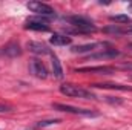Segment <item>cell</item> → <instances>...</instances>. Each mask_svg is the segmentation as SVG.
<instances>
[{
	"instance_id": "1",
	"label": "cell",
	"mask_w": 132,
	"mask_h": 130,
	"mask_svg": "<svg viewBox=\"0 0 132 130\" xmlns=\"http://www.w3.org/2000/svg\"><path fill=\"white\" fill-rule=\"evenodd\" d=\"M60 92L66 95V97H74V98H83V99H97V97L91 92V90H86L83 87H78L75 84H62L60 86Z\"/></svg>"
},
{
	"instance_id": "2",
	"label": "cell",
	"mask_w": 132,
	"mask_h": 130,
	"mask_svg": "<svg viewBox=\"0 0 132 130\" xmlns=\"http://www.w3.org/2000/svg\"><path fill=\"white\" fill-rule=\"evenodd\" d=\"M63 20L68 22V23H71L75 29H81L86 34L97 31V28L92 23V20L88 18V17H83V15H69V17H63Z\"/></svg>"
},
{
	"instance_id": "3",
	"label": "cell",
	"mask_w": 132,
	"mask_h": 130,
	"mask_svg": "<svg viewBox=\"0 0 132 130\" xmlns=\"http://www.w3.org/2000/svg\"><path fill=\"white\" fill-rule=\"evenodd\" d=\"M52 109L59 112H66V113H74V115H85V116H98L97 112L89 110V109H80L68 104H60V103H52Z\"/></svg>"
},
{
	"instance_id": "4",
	"label": "cell",
	"mask_w": 132,
	"mask_h": 130,
	"mask_svg": "<svg viewBox=\"0 0 132 130\" xmlns=\"http://www.w3.org/2000/svg\"><path fill=\"white\" fill-rule=\"evenodd\" d=\"M26 8L29 11L35 12L37 15H40V17H52V15H55L54 8L46 5V3H42V2H28Z\"/></svg>"
},
{
	"instance_id": "5",
	"label": "cell",
	"mask_w": 132,
	"mask_h": 130,
	"mask_svg": "<svg viewBox=\"0 0 132 130\" xmlns=\"http://www.w3.org/2000/svg\"><path fill=\"white\" fill-rule=\"evenodd\" d=\"M22 48L19 43L15 41H9L8 44H5L3 48H0V55H6V57H20L22 55Z\"/></svg>"
},
{
	"instance_id": "6",
	"label": "cell",
	"mask_w": 132,
	"mask_h": 130,
	"mask_svg": "<svg viewBox=\"0 0 132 130\" xmlns=\"http://www.w3.org/2000/svg\"><path fill=\"white\" fill-rule=\"evenodd\" d=\"M29 70H31V73H32L34 77H37V78H40V80H45V78L48 77V70H46L45 64H43L40 60H37V58L31 60V63H29Z\"/></svg>"
},
{
	"instance_id": "7",
	"label": "cell",
	"mask_w": 132,
	"mask_h": 130,
	"mask_svg": "<svg viewBox=\"0 0 132 130\" xmlns=\"http://www.w3.org/2000/svg\"><path fill=\"white\" fill-rule=\"evenodd\" d=\"M75 72H86V73H101V75H111L115 72V67L112 66H95V67H77Z\"/></svg>"
},
{
	"instance_id": "8",
	"label": "cell",
	"mask_w": 132,
	"mask_h": 130,
	"mask_svg": "<svg viewBox=\"0 0 132 130\" xmlns=\"http://www.w3.org/2000/svg\"><path fill=\"white\" fill-rule=\"evenodd\" d=\"M26 49L32 54L37 55H46V54H51V49L45 44V43H40V41H28L26 43Z\"/></svg>"
},
{
	"instance_id": "9",
	"label": "cell",
	"mask_w": 132,
	"mask_h": 130,
	"mask_svg": "<svg viewBox=\"0 0 132 130\" xmlns=\"http://www.w3.org/2000/svg\"><path fill=\"white\" fill-rule=\"evenodd\" d=\"M120 55V51H115V49H104L98 54H92L89 55L86 60H111V58H115Z\"/></svg>"
},
{
	"instance_id": "10",
	"label": "cell",
	"mask_w": 132,
	"mask_h": 130,
	"mask_svg": "<svg viewBox=\"0 0 132 130\" xmlns=\"http://www.w3.org/2000/svg\"><path fill=\"white\" fill-rule=\"evenodd\" d=\"M91 87H95V89H114V90H128L132 92V86H123V84H112V83H95V84H91Z\"/></svg>"
},
{
	"instance_id": "11",
	"label": "cell",
	"mask_w": 132,
	"mask_h": 130,
	"mask_svg": "<svg viewBox=\"0 0 132 130\" xmlns=\"http://www.w3.org/2000/svg\"><path fill=\"white\" fill-rule=\"evenodd\" d=\"M49 43L54 44V46H66V44L72 43V38L68 37V35H63V34H54L49 38Z\"/></svg>"
},
{
	"instance_id": "12",
	"label": "cell",
	"mask_w": 132,
	"mask_h": 130,
	"mask_svg": "<svg viewBox=\"0 0 132 130\" xmlns=\"http://www.w3.org/2000/svg\"><path fill=\"white\" fill-rule=\"evenodd\" d=\"M25 28H26V29H31V31H38V32H46V31H49V26H48L46 23L37 22V20H32V18H29V20L26 22Z\"/></svg>"
},
{
	"instance_id": "13",
	"label": "cell",
	"mask_w": 132,
	"mask_h": 130,
	"mask_svg": "<svg viewBox=\"0 0 132 130\" xmlns=\"http://www.w3.org/2000/svg\"><path fill=\"white\" fill-rule=\"evenodd\" d=\"M51 66H52V73H54V77L59 78V80H62V78H63V67L60 64V60L57 58V55H54L52 52H51Z\"/></svg>"
},
{
	"instance_id": "14",
	"label": "cell",
	"mask_w": 132,
	"mask_h": 130,
	"mask_svg": "<svg viewBox=\"0 0 132 130\" xmlns=\"http://www.w3.org/2000/svg\"><path fill=\"white\" fill-rule=\"evenodd\" d=\"M98 46H103V43H88V44H80V46H74L71 51L74 54H83V52H91L94 51L95 48Z\"/></svg>"
},
{
	"instance_id": "15",
	"label": "cell",
	"mask_w": 132,
	"mask_h": 130,
	"mask_svg": "<svg viewBox=\"0 0 132 130\" xmlns=\"http://www.w3.org/2000/svg\"><path fill=\"white\" fill-rule=\"evenodd\" d=\"M109 20H111V22H114V23H120V25H128V23H131V17H129V15H126V14L111 15V17H109Z\"/></svg>"
},
{
	"instance_id": "16",
	"label": "cell",
	"mask_w": 132,
	"mask_h": 130,
	"mask_svg": "<svg viewBox=\"0 0 132 130\" xmlns=\"http://www.w3.org/2000/svg\"><path fill=\"white\" fill-rule=\"evenodd\" d=\"M104 32H111V34H123V28L117 26V25H112V26H108L103 29Z\"/></svg>"
},
{
	"instance_id": "17",
	"label": "cell",
	"mask_w": 132,
	"mask_h": 130,
	"mask_svg": "<svg viewBox=\"0 0 132 130\" xmlns=\"http://www.w3.org/2000/svg\"><path fill=\"white\" fill-rule=\"evenodd\" d=\"M57 123H60V119H48V121H40V123H37V129H42V127H46V126H51V124H57Z\"/></svg>"
},
{
	"instance_id": "18",
	"label": "cell",
	"mask_w": 132,
	"mask_h": 130,
	"mask_svg": "<svg viewBox=\"0 0 132 130\" xmlns=\"http://www.w3.org/2000/svg\"><path fill=\"white\" fill-rule=\"evenodd\" d=\"M11 107L9 106H5V104H0V113H5V112H9Z\"/></svg>"
},
{
	"instance_id": "19",
	"label": "cell",
	"mask_w": 132,
	"mask_h": 130,
	"mask_svg": "<svg viewBox=\"0 0 132 130\" xmlns=\"http://www.w3.org/2000/svg\"><path fill=\"white\" fill-rule=\"evenodd\" d=\"M120 67L125 69V70H132V63H125V64H121Z\"/></svg>"
},
{
	"instance_id": "20",
	"label": "cell",
	"mask_w": 132,
	"mask_h": 130,
	"mask_svg": "<svg viewBox=\"0 0 132 130\" xmlns=\"http://www.w3.org/2000/svg\"><path fill=\"white\" fill-rule=\"evenodd\" d=\"M123 34H132V25L129 28H125V29H123Z\"/></svg>"
},
{
	"instance_id": "21",
	"label": "cell",
	"mask_w": 132,
	"mask_h": 130,
	"mask_svg": "<svg viewBox=\"0 0 132 130\" xmlns=\"http://www.w3.org/2000/svg\"><path fill=\"white\" fill-rule=\"evenodd\" d=\"M128 48H129V49H132V43H129V44H128Z\"/></svg>"
}]
</instances>
